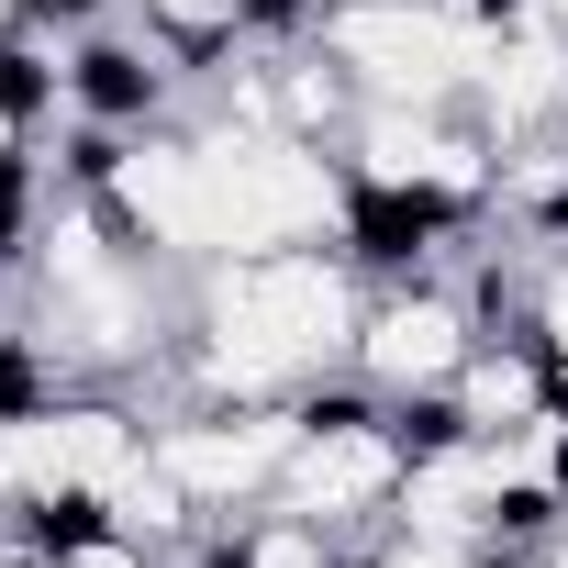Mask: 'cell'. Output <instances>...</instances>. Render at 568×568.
Here are the masks:
<instances>
[{
  "label": "cell",
  "instance_id": "obj_1",
  "mask_svg": "<svg viewBox=\"0 0 568 568\" xmlns=\"http://www.w3.org/2000/svg\"><path fill=\"white\" fill-rule=\"evenodd\" d=\"M479 335H490V324H479V302H468V278H379L368 313H357L346 368H357L379 402H435V390L468 368Z\"/></svg>",
  "mask_w": 568,
  "mask_h": 568
},
{
  "label": "cell",
  "instance_id": "obj_2",
  "mask_svg": "<svg viewBox=\"0 0 568 568\" xmlns=\"http://www.w3.org/2000/svg\"><path fill=\"white\" fill-rule=\"evenodd\" d=\"M446 413H457V435H479V446H501L513 424L557 413V379H546L535 335H479V346H468V368L446 379Z\"/></svg>",
  "mask_w": 568,
  "mask_h": 568
},
{
  "label": "cell",
  "instance_id": "obj_3",
  "mask_svg": "<svg viewBox=\"0 0 568 568\" xmlns=\"http://www.w3.org/2000/svg\"><path fill=\"white\" fill-rule=\"evenodd\" d=\"M123 12L179 57V79H212L256 45V0H123Z\"/></svg>",
  "mask_w": 568,
  "mask_h": 568
}]
</instances>
